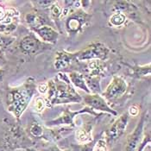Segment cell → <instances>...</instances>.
I'll use <instances>...</instances> for the list:
<instances>
[{"mask_svg": "<svg viewBox=\"0 0 151 151\" xmlns=\"http://www.w3.org/2000/svg\"><path fill=\"white\" fill-rule=\"evenodd\" d=\"M126 91V83L121 78H114L112 82L107 87L105 95L108 98H116Z\"/></svg>", "mask_w": 151, "mask_h": 151, "instance_id": "obj_1", "label": "cell"}, {"mask_svg": "<svg viewBox=\"0 0 151 151\" xmlns=\"http://www.w3.org/2000/svg\"><path fill=\"white\" fill-rule=\"evenodd\" d=\"M127 125V116H121L108 131V138L111 141L118 138L124 131Z\"/></svg>", "mask_w": 151, "mask_h": 151, "instance_id": "obj_2", "label": "cell"}, {"mask_svg": "<svg viewBox=\"0 0 151 151\" xmlns=\"http://www.w3.org/2000/svg\"><path fill=\"white\" fill-rule=\"evenodd\" d=\"M141 136H142V127L137 126V128L135 129V131L128 138L124 151H135L137 145L139 144Z\"/></svg>", "mask_w": 151, "mask_h": 151, "instance_id": "obj_3", "label": "cell"}, {"mask_svg": "<svg viewBox=\"0 0 151 151\" xmlns=\"http://www.w3.org/2000/svg\"><path fill=\"white\" fill-rule=\"evenodd\" d=\"M86 101L88 105H90L93 108L101 110V111H111L110 110V108L106 105L105 102L103 100L102 98H100L99 96L97 95H93V96H88L86 99Z\"/></svg>", "mask_w": 151, "mask_h": 151, "instance_id": "obj_4", "label": "cell"}, {"mask_svg": "<svg viewBox=\"0 0 151 151\" xmlns=\"http://www.w3.org/2000/svg\"><path fill=\"white\" fill-rule=\"evenodd\" d=\"M105 47H93L88 49H86L83 54L81 55V59H91L101 57L105 54Z\"/></svg>", "mask_w": 151, "mask_h": 151, "instance_id": "obj_5", "label": "cell"}, {"mask_svg": "<svg viewBox=\"0 0 151 151\" xmlns=\"http://www.w3.org/2000/svg\"><path fill=\"white\" fill-rule=\"evenodd\" d=\"M21 47L24 52L32 53L36 50L38 44L36 40H35L32 36H25L21 42Z\"/></svg>", "mask_w": 151, "mask_h": 151, "instance_id": "obj_6", "label": "cell"}, {"mask_svg": "<svg viewBox=\"0 0 151 151\" xmlns=\"http://www.w3.org/2000/svg\"><path fill=\"white\" fill-rule=\"evenodd\" d=\"M35 30L42 36V39H44L45 41H48V42L55 40L57 36V33L55 30H53L51 28L47 27V26H43L40 29H36Z\"/></svg>", "mask_w": 151, "mask_h": 151, "instance_id": "obj_7", "label": "cell"}, {"mask_svg": "<svg viewBox=\"0 0 151 151\" xmlns=\"http://www.w3.org/2000/svg\"><path fill=\"white\" fill-rule=\"evenodd\" d=\"M76 138L80 142H87L91 140L90 129H80L76 132Z\"/></svg>", "mask_w": 151, "mask_h": 151, "instance_id": "obj_8", "label": "cell"}, {"mask_svg": "<svg viewBox=\"0 0 151 151\" xmlns=\"http://www.w3.org/2000/svg\"><path fill=\"white\" fill-rule=\"evenodd\" d=\"M70 78H71L72 81L78 87H81L83 90L87 91V87L86 86V83L84 81V80H83V78H82V76L81 74L76 73H72L70 75Z\"/></svg>", "mask_w": 151, "mask_h": 151, "instance_id": "obj_9", "label": "cell"}, {"mask_svg": "<svg viewBox=\"0 0 151 151\" xmlns=\"http://www.w3.org/2000/svg\"><path fill=\"white\" fill-rule=\"evenodd\" d=\"M69 63V58L67 55H59L58 59L55 61V67L58 68V69H60L62 68H65L68 65Z\"/></svg>", "mask_w": 151, "mask_h": 151, "instance_id": "obj_10", "label": "cell"}, {"mask_svg": "<svg viewBox=\"0 0 151 151\" xmlns=\"http://www.w3.org/2000/svg\"><path fill=\"white\" fill-rule=\"evenodd\" d=\"M124 20H125V17H124V15H123L121 13L114 14L111 17V24L115 25V26L121 25L122 23L124 22Z\"/></svg>", "mask_w": 151, "mask_h": 151, "instance_id": "obj_11", "label": "cell"}, {"mask_svg": "<svg viewBox=\"0 0 151 151\" xmlns=\"http://www.w3.org/2000/svg\"><path fill=\"white\" fill-rule=\"evenodd\" d=\"M35 110H36L37 111H43V109H44V107H45V102H44V100H43L42 98H37L36 100H35Z\"/></svg>", "mask_w": 151, "mask_h": 151, "instance_id": "obj_12", "label": "cell"}, {"mask_svg": "<svg viewBox=\"0 0 151 151\" xmlns=\"http://www.w3.org/2000/svg\"><path fill=\"white\" fill-rule=\"evenodd\" d=\"M31 133L35 137H40L42 135V129L41 128L39 125H34L31 128Z\"/></svg>", "mask_w": 151, "mask_h": 151, "instance_id": "obj_13", "label": "cell"}, {"mask_svg": "<svg viewBox=\"0 0 151 151\" xmlns=\"http://www.w3.org/2000/svg\"><path fill=\"white\" fill-rule=\"evenodd\" d=\"M93 151H106L105 142L102 140L99 141V142L97 143V145L95 146V148L93 149Z\"/></svg>", "mask_w": 151, "mask_h": 151, "instance_id": "obj_14", "label": "cell"}, {"mask_svg": "<svg viewBox=\"0 0 151 151\" xmlns=\"http://www.w3.org/2000/svg\"><path fill=\"white\" fill-rule=\"evenodd\" d=\"M51 14L54 16V17H59V15L60 14V8L59 7L58 5H52V7H51Z\"/></svg>", "mask_w": 151, "mask_h": 151, "instance_id": "obj_15", "label": "cell"}, {"mask_svg": "<svg viewBox=\"0 0 151 151\" xmlns=\"http://www.w3.org/2000/svg\"><path fill=\"white\" fill-rule=\"evenodd\" d=\"M69 26L70 28L73 29H77L79 28V26H80V23L76 19H72L71 22L69 23Z\"/></svg>", "mask_w": 151, "mask_h": 151, "instance_id": "obj_16", "label": "cell"}, {"mask_svg": "<svg viewBox=\"0 0 151 151\" xmlns=\"http://www.w3.org/2000/svg\"><path fill=\"white\" fill-rule=\"evenodd\" d=\"M129 113L132 116H137L138 114V109L136 106H132L129 108Z\"/></svg>", "mask_w": 151, "mask_h": 151, "instance_id": "obj_17", "label": "cell"}, {"mask_svg": "<svg viewBox=\"0 0 151 151\" xmlns=\"http://www.w3.org/2000/svg\"><path fill=\"white\" fill-rule=\"evenodd\" d=\"M38 90H39L40 93H45L47 92V87L46 85H40L38 86Z\"/></svg>", "mask_w": 151, "mask_h": 151, "instance_id": "obj_18", "label": "cell"}, {"mask_svg": "<svg viewBox=\"0 0 151 151\" xmlns=\"http://www.w3.org/2000/svg\"><path fill=\"white\" fill-rule=\"evenodd\" d=\"M4 16H5V13H4V9L0 6V20H2V19H4Z\"/></svg>", "mask_w": 151, "mask_h": 151, "instance_id": "obj_19", "label": "cell"}]
</instances>
